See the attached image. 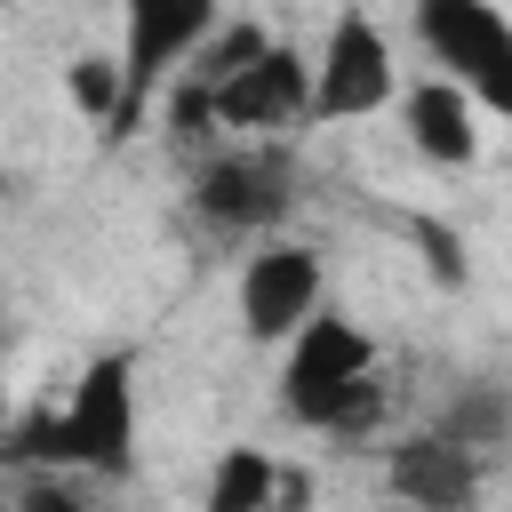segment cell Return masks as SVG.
<instances>
[{"mask_svg": "<svg viewBox=\"0 0 512 512\" xmlns=\"http://www.w3.org/2000/svg\"><path fill=\"white\" fill-rule=\"evenodd\" d=\"M280 408H288V424H304L320 440H376L384 416H392V384H384L376 336L352 312H336L328 296L288 328Z\"/></svg>", "mask_w": 512, "mask_h": 512, "instance_id": "6da1fadb", "label": "cell"}, {"mask_svg": "<svg viewBox=\"0 0 512 512\" xmlns=\"http://www.w3.org/2000/svg\"><path fill=\"white\" fill-rule=\"evenodd\" d=\"M0 456L80 472V480H128L136 472V352H96L64 408H32L0 424Z\"/></svg>", "mask_w": 512, "mask_h": 512, "instance_id": "7a4b0ae2", "label": "cell"}, {"mask_svg": "<svg viewBox=\"0 0 512 512\" xmlns=\"http://www.w3.org/2000/svg\"><path fill=\"white\" fill-rule=\"evenodd\" d=\"M304 200V176H296V152L280 136H216L192 168V216L216 232V240H264L296 216Z\"/></svg>", "mask_w": 512, "mask_h": 512, "instance_id": "3957f363", "label": "cell"}, {"mask_svg": "<svg viewBox=\"0 0 512 512\" xmlns=\"http://www.w3.org/2000/svg\"><path fill=\"white\" fill-rule=\"evenodd\" d=\"M224 16V0H120V24H128V40H120V96H112V112H104V144H128L144 120H152V96H160V80L208 40V24Z\"/></svg>", "mask_w": 512, "mask_h": 512, "instance_id": "277c9868", "label": "cell"}, {"mask_svg": "<svg viewBox=\"0 0 512 512\" xmlns=\"http://www.w3.org/2000/svg\"><path fill=\"white\" fill-rule=\"evenodd\" d=\"M392 96H400L392 32H384V24H376L360 0H352V8H336L328 40H320V56H312L304 120H328V128H344V120H376Z\"/></svg>", "mask_w": 512, "mask_h": 512, "instance_id": "5b68a950", "label": "cell"}, {"mask_svg": "<svg viewBox=\"0 0 512 512\" xmlns=\"http://www.w3.org/2000/svg\"><path fill=\"white\" fill-rule=\"evenodd\" d=\"M416 48L480 112H512V24L496 0H416Z\"/></svg>", "mask_w": 512, "mask_h": 512, "instance_id": "8992f818", "label": "cell"}, {"mask_svg": "<svg viewBox=\"0 0 512 512\" xmlns=\"http://www.w3.org/2000/svg\"><path fill=\"white\" fill-rule=\"evenodd\" d=\"M304 88H312V56L288 40H264L248 64L208 80V104H216L224 136H288L304 120Z\"/></svg>", "mask_w": 512, "mask_h": 512, "instance_id": "52a82bcc", "label": "cell"}, {"mask_svg": "<svg viewBox=\"0 0 512 512\" xmlns=\"http://www.w3.org/2000/svg\"><path fill=\"white\" fill-rule=\"evenodd\" d=\"M328 296V264L320 248L304 240H248V264H240V336L248 344H288V328Z\"/></svg>", "mask_w": 512, "mask_h": 512, "instance_id": "ba28073f", "label": "cell"}, {"mask_svg": "<svg viewBox=\"0 0 512 512\" xmlns=\"http://www.w3.org/2000/svg\"><path fill=\"white\" fill-rule=\"evenodd\" d=\"M384 496H400V504H416V512H464V504L480 496V448L448 440L440 424L400 432V440L384 448Z\"/></svg>", "mask_w": 512, "mask_h": 512, "instance_id": "9c48e42d", "label": "cell"}, {"mask_svg": "<svg viewBox=\"0 0 512 512\" xmlns=\"http://www.w3.org/2000/svg\"><path fill=\"white\" fill-rule=\"evenodd\" d=\"M392 104H400V128H408L416 160H432V168H472V160H480V104H472L456 80L432 72V80L400 88Z\"/></svg>", "mask_w": 512, "mask_h": 512, "instance_id": "30bf717a", "label": "cell"}, {"mask_svg": "<svg viewBox=\"0 0 512 512\" xmlns=\"http://www.w3.org/2000/svg\"><path fill=\"white\" fill-rule=\"evenodd\" d=\"M448 440H464V448H504V432H512V400H504V384H456L448 392V408L432 416Z\"/></svg>", "mask_w": 512, "mask_h": 512, "instance_id": "8fae6325", "label": "cell"}, {"mask_svg": "<svg viewBox=\"0 0 512 512\" xmlns=\"http://www.w3.org/2000/svg\"><path fill=\"white\" fill-rule=\"evenodd\" d=\"M280 496V464L264 448H224L208 472V512H264Z\"/></svg>", "mask_w": 512, "mask_h": 512, "instance_id": "7c38bea8", "label": "cell"}, {"mask_svg": "<svg viewBox=\"0 0 512 512\" xmlns=\"http://www.w3.org/2000/svg\"><path fill=\"white\" fill-rule=\"evenodd\" d=\"M416 248H424V272H432L440 288H464V280H472V264H464V240H456L448 224H432V216H424V224H416Z\"/></svg>", "mask_w": 512, "mask_h": 512, "instance_id": "4fadbf2b", "label": "cell"}, {"mask_svg": "<svg viewBox=\"0 0 512 512\" xmlns=\"http://www.w3.org/2000/svg\"><path fill=\"white\" fill-rule=\"evenodd\" d=\"M72 96H80V112L104 128V112H112V96H120V64H112V56H80V64H72Z\"/></svg>", "mask_w": 512, "mask_h": 512, "instance_id": "5bb4252c", "label": "cell"}, {"mask_svg": "<svg viewBox=\"0 0 512 512\" xmlns=\"http://www.w3.org/2000/svg\"><path fill=\"white\" fill-rule=\"evenodd\" d=\"M0 424H8V384H0Z\"/></svg>", "mask_w": 512, "mask_h": 512, "instance_id": "9a60e30c", "label": "cell"}]
</instances>
